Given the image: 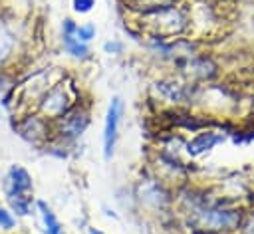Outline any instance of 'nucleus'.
Here are the masks:
<instances>
[{
  "mask_svg": "<svg viewBox=\"0 0 254 234\" xmlns=\"http://www.w3.org/2000/svg\"><path fill=\"white\" fill-rule=\"evenodd\" d=\"M10 48H12V36L4 26H0V59L10 52Z\"/></svg>",
  "mask_w": 254,
  "mask_h": 234,
  "instance_id": "nucleus-9",
  "label": "nucleus"
},
{
  "mask_svg": "<svg viewBox=\"0 0 254 234\" xmlns=\"http://www.w3.org/2000/svg\"><path fill=\"white\" fill-rule=\"evenodd\" d=\"M64 44H65V50H67L71 56H75V58H85V56L89 54L87 44L77 42L71 34H65V32H64Z\"/></svg>",
  "mask_w": 254,
  "mask_h": 234,
  "instance_id": "nucleus-8",
  "label": "nucleus"
},
{
  "mask_svg": "<svg viewBox=\"0 0 254 234\" xmlns=\"http://www.w3.org/2000/svg\"><path fill=\"white\" fill-rule=\"evenodd\" d=\"M218 141H220V137H216V135H212V133H202V135H198L194 141L189 143L187 151H189L190 155H200V153L212 149Z\"/></svg>",
  "mask_w": 254,
  "mask_h": 234,
  "instance_id": "nucleus-6",
  "label": "nucleus"
},
{
  "mask_svg": "<svg viewBox=\"0 0 254 234\" xmlns=\"http://www.w3.org/2000/svg\"><path fill=\"white\" fill-rule=\"evenodd\" d=\"M149 22L155 24V28L161 32V34H177L181 28H183V16L179 10L175 8H161V10H155L149 18Z\"/></svg>",
  "mask_w": 254,
  "mask_h": 234,
  "instance_id": "nucleus-3",
  "label": "nucleus"
},
{
  "mask_svg": "<svg viewBox=\"0 0 254 234\" xmlns=\"http://www.w3.org/2000/svg\"><path fill=\"white\" fill-rule=\"evenodd\" d=\"M69 107V97L65 93V89L60 85V87H54L52 91H48V95L44 97V103H42V109L44 113L52 115V117H60L67 111Z\"/></svg>",
  "mask_w": 254,
  "mask_h": 234,
  "instance_id": "nucleus-5",
  "label": "nucleus"
},
{
  "mask_svg": "<svg viewBox=\"0 0 254 234\" xmlns=\"http://www.w3.org/2000/svg\"><path fill=\"white\" fill-rule=\"evenodd\" d=\"M14 226V218L10 212H6L4 208H0V228H12Z\"/></svg>",
  "mask_w": 254,
  "mask_h": 234,
  "instance_id": "nucleus-11",
  "label": "nucleus"
},
{
  "mask_svg": "<svg viewBox=\"0 0 254 234\" xmlns=\"http://www.w3.org/2000/svg\"><path fill=\"white\" fill-rule=\"evenodd\" d=\"M200 220L210 230H228V228L238 226L240 216L238 212H232V210H206L200 216Z\"/></svg>",
  "mask_w": 254,
  "mask_h": 234,
  "instance_id": "nucleus-4",
  "label": "nucleus"
},
{
  "mask_svg": "<svg viewBox=\"0 0 254 234\" xmlns=\"http://www.w3.org/2000/svg\"><path fill=\"white\" fill-rule=\"evenodd\" d=\"M121 115H123V101L119 97H113L107 113H105V123H103V157L111 159L113 157V149H115V141H117V131H119V123H121Z\"/></svg>",
  "mask_w": 254,
  "mask_h": 234,
  "instance_id": "nucleus-2",
  "label": "nucleus"
},
{
  "mask_svg": "<svg viewBox=\"0 0 254 234\" xmlns=\"http://www.w3.org/2000/svg\"><path fill=\"white\" fill-rule=\"evenodd\" d=\"M246 234H254V216L250 218V222H248V226H246Z\"/></svg>",
  "mask_w": 254,
  "mask_h": 234,
  "instance_id": "nucleus-13",
  "label": "nucleus"
},
{
  "mask_svg": "<svg viewBox=\"0 0 254 234\" xmlns=\"http://www.w3.org/2000/svg\"><path fill=\"white\" fill-rule=\"evenodd\" d=\"M30 194H32V178L28 171L18 165L12 167L6 178V196L18 214H28L30 200H32Z\"/></svg>",
  "mask_w": 254,
  "mask_h": 234,
  "instance_id": "nucleus-1",
  "label": "nucleus"
},
{
  "mask_svg": "<svg viewBox=\"0 0 254 234\" xmlns=\"http://www.w3.org/2000/svg\"><path fill=\"white\" fill-rule=\"evenodd\" d=\"M95 6V0H73V10L79 14H87Z\"/></svg>",
  "mask_w": 254,
  "mask_h": 234,
  "instance_id": "nucleus-10",
  "label": "nucleus"
},
{
  "mask_svg": "<svg viewBox=\"0 0 254 234\" xmlns=\"http://www.w3.org/2000/svg\"><path fill=\"white\" fill-rule=\"evenodd\" d=\"M103 50L109 52V54H117V52H121V44H117V42H107V44L103 46Z\"/></svg>",
  "mask_w": 254,
  "mask_h": 234,
  "instance_id": "nucleus-12",
  "label": "nucleus"
},
{
  "mask_svg": "<svg viewBox=\"0 0 254 234\" xmlns=\"http://www.w3.org/2000/svg\"><path fill=\"white\" fill-rule=\"evenodd\" d=\"M38 208L42 212V220H44V226H46V234H64V228L60 224V220L56 218V214L52 212V208L46 204V202H38Z\"/></svg>",
  "mask_w": 254,
  "mask_h": 234,
  "instance_id": "nucleus-7",
  "label": "nucleus"
}]
</instances>
